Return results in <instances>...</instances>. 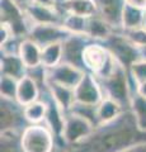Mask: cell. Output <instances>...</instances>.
<instances>
[{
	"label": "cell",
	"mask_w": 146,
	"mask_h": 152,
	"mask_svg": "<svg viewBox=\"0 0 146 152\" xmlns=\"http://www.w3.org/2000/svg\"><path fill=\"white\" fill-rule=\"evenodd\" d=\"M141 142H146V131L139 127L131 109H126L114 119L99 124L87 140L55 152H120Z\"/></svg>",
	"instance_id": "cell-1"
},
{
	"label": "cell",
	"mask_w": 146,
	"mask_h": 152,
	"mask_svg": "<svg viewBox=\"0 0 146 152\" xmlns=\"http://www.w3.org/2000/svg\"><path fill=\"white\" fill-rule=\"evenodd\" d=\"M104 94V98H109L118 103L123 109H130L131 96L136 90V85L130 76L128 70L116 61V66L112 72L102 79H97Z\"/></svg>",
	"instance_id": "cell-2"
},
{
	"label": "cell",
	"mask_w": 146,
	"mask_h": 152,
	"mask_svg": "<svg viewBox=\"0 0 146 152\" xmlns=\"http://www.w3.org/2000/svg\"><path fill=\"white\" fill-rule=\"evenodd\" d=\"M83 64L87 72H90L97 79L109 75L116 66V60L102 42L92 41L83 53Z\"/></svg>",
	"instance_id": "cell-3"
},
{
	"label": "cell",
	"mask_w": 146,
	"mask_h": 152,
	"mask_svg": "<svg viewBox=\"0 0 146 152\" xmlns=\"http://www.w3.org/2000/svg\"><path fill=\"white\" fill-rule=\"evenodd\" d=\"M21 147L23 152H55V134L46 123L29 124L21 133Z\"/></svg>",
	"instance_id": "cell-4"
},
{
	"label": "cell",
	"mask_w": 146,
	"mask_h": 152,
	"mask_svg": "<svg viewBox=\"0 0 146 152\" xmlns=\"http://www.w3.org/2000/svg\"><path fill=\"white\" fill-rule=\"evenodd\" d=\"M0 19L1 24L8 26L13 34L22 39L28 37L33 26L27 15L26 9L14 0H0Z\"/></svg>",
	"instance_id": "cell-5"
},
{
	"label": "cell",
	"mask_w": 146,
	"mask_h": 152,
	"mask_svg": "<svg viewBox=\"0 0 146 152\" xmlns=\"http://www.w3.org/2000/svg\"><path fill=\"white\" fill-rule=\"evenodd\" d=\"M109 53L120 65L127 70L132 66L136 61L141 60L139 47L131 39H128L121 31H116L102 42Z\"/></svg>",
	"instance_id": "cell-6"
},
{
	"label": "cell",
	"mask_w": 146,
	"mask_h": 152,
	"mask_svg": "<svg viewBox=\"0 0 146 152\" xmlns=\"http://www.w3.org/2000/svg\"><path fill=\"white\" fill-rule=\"evenodd\" d=\"M94 129H95V126L81 115L74 112L65 113V123L62 129L65 147L80 143L81 141L87 140L94 132Z\"/></svg>",
	"instance_id": "cell-7"
},
{
	"label": "cell",
	"mask_w": 146,
	"mask_h": 152,
	"mask_svg": "<svg viewBox=\"0 0 146 152\" xmlns=\"http://www.w3.org/2000/svg\"><path fill=\"white\" fill-rule=\"evenodd\" d=\"M1 131L23 132L29 126L24 115V107L17 99L1 96Z\"/></svg>",
	"instance_id": "cell-8"
},
{
	"label": "cell",
	"mask_w": 146,
	"mask_h": 152,
	"mask_svg": "<svg viewBox=\"0 0 146 152\" xmlns=\"http://www.w3.org/2000/svg\"><path fill=\"white\" fill-rule=\"evenodd\" d=\"M73 33L67 31L62 24H33L28 38L34 41L42 48L48 45L64 42Z\"/></svg>",
	"instance_id": "cell-9"
},
{
	"label": "cell",
	"mask_w": 146,
	"mask_h": 152,
	"mask_svg": "<svg viewBox=\"0 0 146 152\" xmlns=\"http://www.w3.org/2000/svg\"><path fill=\"white\" fill-rule=\"evenodd\" d=\"M92 41V38L85 34H71L62 42V62L85 71L83 64V53L85 47Z\"/></svg>",
	"instance_id": "cell-10"
},
{
	"label": "cell",
	"mask_w": 146,
	"mask_h": 152,
	"mask_svg": "<svg viewBox=\"0 0 146 152\" xmlns=\"http://www.w3.org/2000/svg\"><path fill=\"white\" fill-rule=\"evenodd\" d=\"M75 91V102L92 104V105H98L103 99L104 94L98 83L97 77L90 72H85L80 83L74 89Z\"/></svg>",
	"instance_id": "cell-11"
},
{
	"label": "cell",
	"mask_w": 146,
	"mask_h": 152,
	"mask_svg": "<svg viewBox=\"0 0 146 152\" xmlns=\"http://www.w3.org/2000/svg\"><path fill=\"white\" fill-rule=\"evenodd\" d=\"M85 72L87 71L75 67V66L70 64L60 62L59 65L54 66V67L46 69V80L75 89Z\"/></svg>",
	"instance_id": "cell-12"
},
{
	"label": "cell",
	"mask_w": 146,
	"mask_h": 152,
	"mask_svg": "<svg viewBox=\"0 0 146 152\" xmlns=\"http://www.w3.org/2000/svg\"><path fill=\"white\" fill-rule=\"evenodd\" d=\"M97 15L106 20L114 31L122 29V12L125 0H93Z\"/></svg>",
	"instance_id": "cell-13"
},
{
	"label": "cell",
	"mask_w": 146,
	"mask_h": 152,
	"mask_svg": "<svg viewBox=\"0 0 146 152\" xmlns=\"http://www.w3.org/2000/svg\"><path fill=\"white\" fill-rule=\"evenodd\" d=\"M32 24H62L64 13L57 7H47L32 3L26 8Z\"/></svg>",
	"instance_id": "cell-14"
},
{
	"label": "cell",
	"mask_w": 146,
	"mask_h": 152,
	"mask_svg": "<svg viewBox=\"0 0 146 152\" xmlns=\"http://www.w3.org/2000/svg\"><path fill=\"white\" fill-rule=\"evenodd\" d=\"M0 70H1V75L12 76L17 80L24 77L28 71L27 66L24 65L18 53H1Z\"/></svg>",
	"instance_id": "cell-15"
},
{
	"label": "cell",
	"mask_w": 146,
	"mask_h": 152,
	"mask_svg": "<svg viewBox=\"0 0 146 152\" xmlns=\"http://www.w3.org/2000/svg\"><path fill=\"white\" fill-rule=\"evenodd\" d=\"M41 96V88L34 79L29 75H26L18 83V91H17V100L23 107L38 100Z\"/></svg>",
	"instance_id": "cell-16"
},
{
	"label": "cell",
	"mask_w": 146,
	"mask_h": 152,
	"mask_svg": "<svg viewBox=\"0 0 146 152\" xmlns=\"http://www.w3.org/2000/svg\"><path fill=\"white\" fill-rule=\"evenodd\" d=\"M46 85L48 88L51 95L55 99V102L59 104L61 110L64 113H69L71 110L73 105L75 104V91L73 88L60 85L56 83H51L46 80Z\"/></svg>",
	"instance_id": "cell-17"
},
{
	"label": "cell",
	"mask_w": 146,
	"mask_h": 152,
	"mask_svg": "<svg viewBox=\"0 0 146 152\" xmlns=\"http://www.w3.org/2000/svg\"><path fill=\"white\" fill-rule=\"evenodd\" d=\"M18 55L21 56L27 69H33L42 65V47L28 37L21 42Z\"/></svg>",
	"instance_id": "cell-18"
},
{
	"label": "cell",
	"mask_w": 146,
	"mask_h": 152,
	"mask_svg": "<svg viewBox=\"0 0 146 152\" xmlns=\"http://www.w3.org/2000/svg\"><path fill=\"white\" fill-rule=\"evenodd\" d=\"M57 8L65 14L73 13L84 17H93L97 14L93 0H59Z\"/></svg>",
	"instance_id": "cell-19"
},
{
	"label": "cell",
	"mask_w": 146,
	"mask_h": 152,
	"mask_svg": "<svg viewBox=\"0 0 146 152\" xmlns=\"http://www.w3.org/2000/svg\"><path fill=\"white\" fill-rule=\"evenodd\" d=\"M113 32H116L113 28L108 24L106 20H103L97 14L93 17H89L88 20V28H87V36L92 38L93 41L103 42L107 39Z\"/></svg>",
	"instance_id": "cell-20"
},
{
	"label": "cell",
	"mask_w": 146,
	"mask_h": 152,
	"mask_svg": "<svg viewBox=\"0 0 146 152\" xmlns=\"http://www.w3.org/2000/svg\"><path fill=\"white\" fill-rule=\"evenodd\" d=\"M145 14H146L145 9L125 4L123 12H122V29L121 31L141 28L144 24Z\"/></svg>",
	"instance_id": "cell-21"
},
{
	"label": "cell",
	"mask_w": 146,
	"mask_h": 152,
	"mask_svg": "<svg viewBox=\"0 0 146 152\" xmlns=\"http://www.w3.org/2000/svg\"><path fill=\"white\" fill-rule=\"evenodd\" d=\"M123 110L126 109L122 108L118 103H116L109 98H104L98 104V122H99V124L107 123L114 119L116 117H118Z\"/></svg>",
	"instance_id": "cell-22"
},
{
	"label": "cell",
	"mask_w": 146,
	"mask_h": 152,
	"mask_svg": "<svg viewBox=\"0 0 146 152\" xmlns=\"http://www.w3.org/2000/svg\"><path fill=\"white\" fill-rule=\"evenodd\" d=\"M47 114V103L38 99L33 103L24 107V115L29 124H40L43 123Z\"/></svg>",
	"instance_id": "cell-23"
},
{
	"label": "cell",
	"mask_w": 146,
	"mask_h": 152,
	"mask_svg": "<svg viewBox=\"0 0 146 152\" xmlns=\"http://www.w3.org/2000/svg\"><path fill=\"white\" fill-rule=\"evenodd\" d=\"M130 109L134 113L139 127L142 131H146V98L140 95L136 90L132 93V96H131Z\"/></svg>",
	"instance_id": "cell-24"
},
{
	"label": "cell",
	"mask_w": 146,
	"mask_h": 152,
	"mask_svg": "<svg viewBox=\"0 0 146 152\" xmlns=\"http://www.w3.org/2000/svg\"><path fill=\"white\" fill-rule=\"evenodd\" d=\"M89 17L79 15V14L67 13L64 15L62 26L70 31L73 34H85L87 36V28H88Z\"/></svg>",
	"instance_id": "cell-25"
},
{
	"label": "cell",
	"mask_w": 146,
	"mask_h": 152,
	"mask_svg": "<svg viewBox=\"0 0 146 152\" xmlns=\"http://www.w3.org/2000/svg\"><path fill=\"white\" fill-rule=\"evenodd\" d=\"M62 62V42L48 45L42 48V65L46 69Z\"/></svg>",
	"instance_id": "cell-26"
},
{
	"label": "cell",
	"mask_w": 146,
	"mask_h": 152,
	"mask_svg": "<svg viewBox=\"0 0 146 152\" xmlns=\"http://www.w3.org/2000/svg\"><path fill=\"white\" fill-rule=\"evenodd\" d=\"M81 115L83 118H85L89 122H92L95 128L99 126V122H98V105H92V104H84V103H78L75 102V104L73 105L71 110Z\"/></svg>",
	"instance_id": "cell-27"
},
{
	"label": "cell",
	"mask_w": 146,
	"mask_h": 152,
	"mask_svg": "<svg viewBox=\"0 0 146 152\" xmlns=\"http://www.w3.org/2000/svg\"><path fill=\"white\" fill-rule=\"evenodd\" d=\"M18 83H19V80L14 79L12 76L1 75V79H0V94H1V96L17 99Z\"/></svg>",
	"instance_id": "cell-28"
},
{
	"label": "cell",
	"mask_w": 146,
	"mask_h": 152,
	"mask_svg": "<svg viewBox=\"0 0 146 152\" xmlns=\"http://www.w3.org/2000/svg\"><path fill=\"white\" fill-rule=\"evenodd\" d=\"M130 76L132 79V81L139 85L141 83L146 81V60H139L131 66L130 70Z\"/></svg>",
	"instance_id": "cell-29"
},
{
	"label": "cell",
	"mask_w": 146,
	"mask_h": 152,
	"mask_svg": "<svg viewBox=\"0 0 146 152\" xmlns=\"http://www.w3.org/2000/svg\"><path fill=\"white\" fill-rule=\"evenodd\" d=\"M123 34L131 39L137 47L146 46V29L141 28H136V29H128V31H121Z\"/></svg>",
	"instance_id": "cell-30"
},
{
	"label": "cell",
	"mask_w": 146,
	"mask_h": 152,
	"mask_svg": "<svg viewBox=\"0 0 146 152\" xmlns=\"http://www.w3.org/2000/svg\"><path fill=\"white\" fill-rule=\"evenodd\" d=\"M120 152H146V142H141V143L127 147V148L122 150Z\"/></svg>",
	"instance_id": "cell-31"
},
{
	"label": "cell",
	"mask_w": 146,
	"mask_h": 152,
	"mask_svg": "<svg viewBox=\"0 0 146 152\" xmlns=\"http://www.w3.org/2000/svg\"><path fill=\"white\" fill-rule=\"evenodd\" d=\"M125 3L128 4V5L141 8V9H145L146 10V0H125Z\"/></svg>",
	"instance_id": "cell-32"
},
{
	"label": "cell",
	"mask_w": 146,
	"mask_h": 152,
	"mask_svg": "<svg viewBox=\"0 0 146 152\" xmlns=\"http://www.w3.org/2000/svg\"><path fill=\"white\" fill-rule=\"evenodd\" d=\"M32 3L47 7H57V0H32Z\"/></svg>",
	"instance_id": "cell-33"
},
{
	"label": "cell",
	"mask_w": 146,
	"mask_h": 152,
	"mask_svg": "<svg viewBox=\"0 0 146 152\" xmlns=\"http://www.w3.org/2000/svg\"><path fill=\"white\" fill-rule=\"evenodd\" d=\"M136 91H137L140 95H142V96L146 98V81L139 84L137 86H136Z\"/></svg>",
	"instance_id": "cell-34"
},
{
	"label": "cell",
	"mask_w": 146,
	"mask_h": 152,
	"mask_svg": "<svg viewBox=\"0 0 146 152\" xmlns=\"http://www.w3.org/2000/svg\"><path fill=\"white\" fill-rule=\"evenodd\" d=\"M14 1H15L17 4H19V5L22 7V8H27L28 5H31L32 4V0H14Z\"/></svg>",
	"instance_id": "cell-35"
},
{
	"label": "cell",
	"mask_w": 146,
	"mask_h": 152,
	"mask_svg": "<svg viewBox=\"0 0 146 152\" xmlns=\"http://www.w3.org/2000/svg\"><path fill=\"white\" fill-rule=\"evenodd\" d=\"M139 51H140V56H141V60H146V46L139 47Z\"/></svg>",
	"instance_id": "cell-36"
},
{
	"label": "cell",
	"mask_w": 146,
	"mask_h": 152,
	"mask_svg": "<svg viewBox=\"0 0 146 152\" xmlns=\"http://www.w3.org/2000/svg\"><path fill=\"white\" fill-rule=\"evenodd\" d=\"M142 28L146 29V14H145V19H144V24H142Z\"/></svg>",
	"instance_id": "cell-37"
}]
</instances>
